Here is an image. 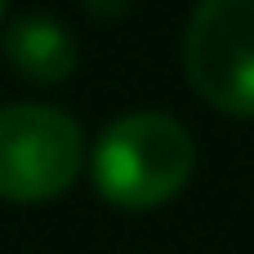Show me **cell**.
Wrapping results in <instances>:
<instances>
[{
	"label": "cell",
	"instance_id": "6da1fadb",
	"mask_svg": "<svg viewBox=\"0 0 254 254\" xmlns=\"http://www.w3.org/2000/svg\"><path fill=\"white\" fill-rule=\"evenodd\" d=\"M192 165L196 147L165 112L116 116L89 152L94 192L116 210H161L188 188Z\"/></svg>",
	"mask_w": 254,
	"mask_h": 254
},
{
	"label": "cell",
	"instance_id": "7a4b0ae2",
	"mask_svg": "<svg viewBox=\"0 0 254 254\" xmlns=\"http://www.w3.org/2000/svg\"><path fill=\"white\" fill-rule=\"evenodd\" d=\"M85 170L80 125L45 103L0 107V201L45 205L58 201Z\"/></svg>",
	"mask_w": 254,
	"mask_h": 254
},
{
	"label": "cell",
	"instance_id": "3957f363",
	"mask_svg": "<svg viewBox=\"0 0 254 254\" xmlns=\"http://www.w3.org/2000/svg\"><path fill=\"white\" fill-rule=\"evenodd\" d=\"M183 67L210 107L254 116V0H201L188 18Z\"/></svg>",
	"mask_w": 254,
	"mask_h": 254
},
{
	"label": "cell",
	"instance_id": "277c9868",
	"mask_svg": "<svg viewBox=\"0 0 254 254\" xmlns=\"http://www.w3.org/2000/svg\"><path fill=\"white\" fill-rule=\"evenodd\" d=\"M4 63L31 85H58L76 71V36L49 13H22L0 31Z\"/></svg>",
	"mask_w": 254,
	"mask_h": 254
},
{
	"label": "cell",
	"instance_id": "5b68a950",
	"mask_svg": "<svg viewBox=\"0 0 254 254\" xmlns=\"http://www.w3.org/2000/svg\"><path fill=\"white\" fill-rule=\"evenodd\" d=\"M94 18H103V22H121L125 13H129V0H80Z\"/></svg>",
	"mask_w": 254,
	"mask_h": 254
},
{
	"label": "cell",
	"instance_id": "8992f818",
	"mask_svg": "<svg viewBox=\"0 0 254 254\" xmlns=\"http://www.w3.org/2000/svg\"><path fill=\"white\" fill-rule=\"evenodd\" d=\"M4 9H9V0H0V22H4Z\"/></svg>",
	"mask_w": 254,
	"mask_h": 254
}]
</instances>
